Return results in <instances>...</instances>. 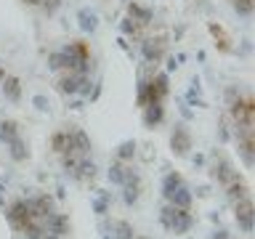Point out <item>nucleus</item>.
I'll use <instances>...</instances> for the list:
<instances>
[{
    "label": "nucleus",
    "instance_id": "0eeeda50",
    "mask_svg": "<svg viewBox=\"0 0 255 239\" xmlns=\"http://www.w3.org/2000/svg\"><path fill=\"white\" fill-rule=\"evenodd\" d=\"M85 75H77V72L64 69V72H59V77H56V91H59L61 96H67V99H75L77 88H80V80Z\"/></svg>",
    "mask_w": 255,
    "mask_h": 239
},
{
    "label": "nucleus",
    "instance_id": "6ab92c4d",
    "mask_svg": "<svg viewBox=\"0 0 255 239\" xmlns=\"http://www.w3.org/2000/svg\"><path fill=\"white\" fill-rule=\"evenodd\" d=\"M32 104H35V109H40V112L48 109V101L43 99V96H35V99H32Z\"/></svg>",
    "mask_w": 255,
    "mask_h": 239
},
{
    "label": "nucleus",
    "instance_id": "dca6fc26",
    "mask_svg": "<svg viewBox=\"0 0 255 239\" xmlns=\"http://www.w3.org/2000/svg\"><path fill=\"white\" fill-rule=\"evenodd\" d=\"M120 29H123V35H130V37H138V32H141V27L130 19V16H125V19L120 21Z\"/></svg>",
    "mask_w": 255,
    "mask_h": 239
},
{
    "label": "nucleus",
    "instance_id": "1a4fd4ad",
    "mask_svg": "<svg viewBox=\"0 0 255 239\" xmlns=\"http://www.w3.org/2000/svg\"><path fill=\"white\" fill-rule=\"evenodd\" d=\"M0 91H3V96L11 104L21 101V80L13 77V75H5L3 80H0Z\"/></svg>",
    "mask_w": 255,
    "mask_h": 239
},
{
    "label": "nucleus",
    "instance_id": "9b49d317",
    "mask_svg": "<svg viewBox=\"0 0 255 239\" xmlns=\"http://www.w3.org/2000/svg\"><path fill=\"white\" fill-rule=\"evenodd\" d=\"M19 135L21 133H19V122H16V120H3V122H0V141H3L5 146L11 141H16Z\"/></svg>",
    "mask_w": 255,
    "mask_h": 239
},
{
    "label": "nucleus",
    "instance_id": "f8f14e48",
    "mask_svg": "<svg viewBox=\"0 0 255 239\" xmlns=\"http://www.w3.org/2000/svg\"><path fill=\"white\" fill-rule=\"evenodd\" d=\"M8 154H11V159L13 162H24V159H29V149H27V141L21 138H16V141H11L8 143Z\"/></svg>",
    "mask_w": 255,
    "mask_h": 239
},
{
    "label": "nucleus",
    "instance_id": "4be33fe9",
    "mask_svg": "<svg viewBox=\"0 0 255 239\" xmlns=\"http://www.w3.org/2000/svg\"><path fill=\"white\" fill-rule=\"evenodd\" d=\"M135 239H146V237H135Z\"/></svg>",
    "mask_w": 255,
    "mask_h": 239
},
{
    "label": "nucleus",
    "instance_id": "ddd939ff",
    "mask_svg": "<svg viewBox=\"0 0 255 239\" xmlns=\"http://www.w3.org/2000/svg\"><path fill=\"white\" fill-rule=\"evenodd\" d=\"M77 19H80V29L83 32H96V27H99V19H96V13L91 8H80Z\"/></svg>",
    "mask_w": 255,
    "mask_h": 239
},
{
    "label": "nucleus",
    "instance_id": "f03ea898",
    "mask_svg": "<svg viewBox=\"0 0 255 239\" xmlns=\"http://www.w3.org/2000/svg\"><path fill=\"white\" fill-rule=\"evenodd\" d=\"M159 223H162L165 231H170L175 237H183L194 229V213L191 207H175V205H162L159 210Z\"/></svg>",
    "mask_w": 255,
    "mask_h": 239
},
{
    "label": "nucleus",
    "instance_id": "f3484780",
    "mask_svg": "<svg viewBox=\"0 0 255 239\" xmlns=\"http://www.w3.org/2000/svg\"><path fill=\"white\" fill-rule=\"evenodd\" d=\"M48 69H51V72H61V69H64L61 51H53V53H48Z\"/></svg>",
    "mask_w": 255,
    "mask_h": 239
},
{
    "label": "nucleus",
    "instance_id": "7ed1b4c3",
    "mask_svg": "<svg viewBox=\"0 0 255 239\" xmlns=\"http://www.w3.org/2000/svg\"><path fill=\"white\" fill-rule=\"evenodd\" d=\"M162 199L167 205H175V207H191L194 205V194H191L189 183L183 181L181 173H167L162 178Z\"/></svg>",
    "mask_w": 255,
    "mask_h": 239
},
{
    "label": "nucleus",
    "instance_id": "412c9836",
    "mask_svg": "<svg viewBox=\"0 0 255 239\" xmlns=\"http://www.w3.org/2000/svg\"><path fill=\"white\" fill-rule=\"evenodd\" d=\"M5 75H8V72H5V69H3V64H0V80H3V77H5Z\"/></svg>",
    "mask_w": 255,
    "mask_h": 239
},
{
    "label": "nucleus",
    "instance_id": "aec40b11",
    "mask_svg": "<svg viewBox=\"0 0 255 239\" xmlns=\"http://www.w3.org/2000/svg\"><path fill=\"white\" fill-rule=\"evenodd\" d=\"M210 239H234V237H231L229 231H223V229H218V231H213V234H210Z\"/></svg>",
    "mask_w": 255,
    "mask_h": 239
},
{
    "label": "nucleus",
    "instance_id": "6e6552de",
    "mask_svg": "<svg viewBox=\"0 0 255 239\" xmlns=\"http://www.w3.org/2000/svg\"><path fill=\"white\" fill-rule=\"evenodd\" d=\"M141 120L149 130H154V127H159L165 120V107L162 104H146V107H141Z\"/></svg>",
    "mask_w": 255,
    "mask_h": 239
},
{
    "label": "nucleus",
    "instance_id": "39448f33",
    "mask_svg": "<svg viewBox=\"0 0 255 239\" xmlns=\"http://www.w3.org/2000/svg\"><path fill=\"white\" fill-rule=\"evenodd\" d=\"M120 189H123V202L125 205H135V202H138L143 183H141V175H138L135 167H130V173H128V178L123 183H120Z\"/></svg>",
    "mask_w": 255,
    "mask_h": 239
},
{
    "label": "nucleus",
    "instance_id": "9d476101",
    "mask_svg": "<svg viewBox=\"0 0 255 239\" xmlns=\"http://www.w3.org/2000/svg\"><path fill=\"white\" fill-rule=\"evenodd\" d=\"M128 16H130L138 27H146V24H151V19H154V13H151L149 8L138 5V3H128Z\"/></svg>",
    "mask_w": 255,
    "mask_h": 239
},
{
    "label": "nucleus",
    "instance_id": "4468645a",
    "mask_svg": "<svg viewBox=\"0 0 255 239\" xmlns=\"http://www.w3.org/2000/svg\"><path fill=\"white\" fill-rule=\"evenodd\" d=\"M210 35L213 37H218V48H221V53H231V37L226 35V32H223V27L221 24H210Z\"/></svg>",
    "mask_w": 255,
    "mask_h": 239
},
{
    "label": "nucleus",
    "instance_id": "a211bd4d",
    "mask_svg": "<svg viewBox=\"0 0 255 239\" xmlns=\"http://www.w3.org/2000/svg\"><path fill=\"white\" fill-rule=\"evenodd\" d=\"M107 207H109V194H101L99 199H96V213L107 215Z\"/></svg>",
    "mask_w": 255,
    "mask_h": 239
},
{
    "label": "nucleus",
    "instance_id": "f257e3e1",
    "mask_svg": "<svg viewBox=\"0 0 255 239\" xmlns=\"http://www.w3.org/2000/svg\"><path fill=\"white\" fill-rule=\"evenodd\" d=\"M210 175H213V181L223 189V194H226V199H229L231 207L239 205V202H247V199H253V197H250V186H247L245 175L239 173L237 167H234V162H231V159L223 154V151H218V149L213 151Z\"/></svg>",
    "mask_w": 255,
    "mask_h": 239
},
{
    "label": "nucleus",
    "instance_id": "423d86ee",
    "mask_svg": "<svg viewBox=\"0 0 255 239\" xmlns=\"http://www.w3.org/2000/svg\"><path fill=\"white\" fill-rule=\"evenodd\" d=\"M165 51H167V40L165 37H146L141 43V53L146 64H159L165 59Z\"/></svg>",
    "mask_w": 255,
    "mask_h": 239
},
{
    "label": "nucleus",
    "instance_id": "2eb2a0df",
    "mask_svg": "<svg viewBox=\"0 0 255 239\" xmlns=\"http://www.w3.org/2000/svg\"><path fill=\"white\" fill-rule=\"evenodd\" d=\"M135 157V141H123L117 149L115 159H120V162H130V159Z\"/></svg>",
    "mask_w": 255,
    "mask_h": 239
},
{
    "label": "nucleus",
    "instance_id": "20e7f679",
    "mask_svg": "<svg viewBox=\"0 0 255 239\" xmlns=\"http://www.w3.org/2000/svg\"><path fill=\"white\" fill-rule=\"evenodd\" d=\"M191 146H194V138H191L189 127L186 125H175L173 127V135H170V149L175 157H186Z\"/></svg>",
    "mask_w": 255,
    "mask_h": 239
}]
</instances>
